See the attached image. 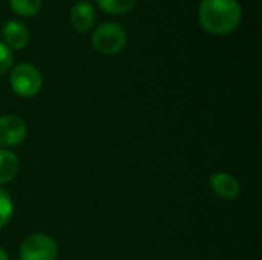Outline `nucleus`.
<instances>
[{"mask_svg": "<svg viewBox=\"0 0 262 260\" xmlns=\"http://www.w3.org/2000/svg\"><path fill=\"white\" fill-rule=\"evenodd\" d=\"M198 21L212 35H227L243 21V8L238 0H201Z\"/></svg>", "mask_w": 262, "mask_h": 260, "instance_id": "nucleus-1", "label": "nucleus"}, {"mask_svg": "<svg viewBox=\"0 0 262 260\" xmlns=\"http://www.w3.org/2000/svg\"><path fill=\"white\" fill-rule=\"evenodd\" d=\"M127 38V31L123 25L106 21L92 32V46L103 55H115L126 48Z\"/></svg>", "mask_w": 262, "mask_h": 260, "instance_id": "nucleus-2", "label": "nucleus"}, {"mask_svg": "<svg viewBox=\"0 0 262 260\" xmlns=\"http://www.w3.org/2000/svg\"><path fill=\"white\" fill-rule=\"evenodd\" d=\"M9 84L15 95L21 98H32L41 90L43 77L34 64L18 63L11 67Z\"/></svg>", "mask_w": 262, "mask_h": 260, "instance_id": "nucleus-3", "label": "nucleus"}, {"mask_svg": "<svg viewBox=\"0 0 262 260\" xmlns=\"http://www.w3.org/2000/svg\"><path fill=\"white\" fill-rule=\"evenodd\" d=\"M20 260H57L58 245L46 233H35L26 238L18 250Z\"/></svg>", "mask_w": 262, "mask_h": 260, "instance_id": "nucleus-4", "label": "nucleus"}, {"mask_svg": "<svg viewBox=\"0 0 262 260\" xmlns=\"http://www.w3.org/2000/svg\"><path fill=\"white\" fill-rule=\"evenodd\" d=\"M26 123L17 115L0 116V147H15L26 138Z\"/></svg>", "mask_w": 262, "mask_h": 260, "instance_id": "nucleus-5", "label": "nucleus"}, {"mask_svg": "<svg viewBox=\"0 0 262 260\" xmlns=\"http://www.w3.org/2000/svg\"><path fill=\"white\" fill-rule=\"evenodd\" d=\"M2 38H3L2 43L8 46L11 51H20L28 46L31 40V34L25 23L18 20H9L2 29Z\"/></svg>", "mask_w": 262, "mask_h": 260, "instance_id": "nucleus-6", "label": "nucleus"}, {"mask_svg": "<svg viewBox=\"0 0 262 260\" xmlns=\"http://www.w3.org/2000/svg\"><path fill=\"white\" fill-rule=\"evenodd\" d=\"M69 20L72 28L75 29V32L78 34H86L91 31V28L95 25L97 20V14H95V8L89 3V2H77L69 12Z\"/></svg>", "mask_w": 262, "mask_h": 260, "instance_id": "nucleus-7", "label": "nucleus"}, {"mask_svg": "<svg viewBox=\"0 0 262 260\" xmlns=\"http://www.w3.org/2000/svg\"><path fill=\"white\" fill-rule=\"evenodd\" d=\"M210 188L218 198L224 201H233L241 193V185L238 179L226 172H216L210 176Z\"/></svg>", "mask_w": 262, "mask_h": 260, "instance_id": "nucleus-8", "label": "nucleus"}, {"mask_svg": "<svg viewBox=\"0 0 262 260\" xmlns=\"http://www.w3.org/2000/svg\"><path fill=\"white\" fill-rule=\"evenodd\" d=\"M20 169L18 158L8 149H0V185L14 181Z\"/></svg>", "mask_w": 262, "mask_h": 260, "instance_id": "nucleus-9", "label": "nucleus"}, {"mask_svg": "<svg viewBox=\"0 0 262 260\" xmlns=\"http://www.w3.org/2000/svg\"><path fill=\"white\" fill-rule=\"evenodd\" d=\"M98 8L109 15H124L130 12L138 0H95Z\"/></svg>", "mask_w": 262, "mask_h": 260, "instance_id": "nucleus-10", "label": "nucleus"}, {"mask_svg": "<svg viewBox=\"0 0 262 260\" xmlns=\"http://www.w3.org/2000/svg\"><path fill=\"white\" fill-rule=\"evenodd\" d=\"M9 6L20 17H34L41 8V0H9Z\"/></svg>", "mask_w": 262, "mask_h": 260, "instance_id": "nucleus-11", "label": "nucleus"}, {"mask_svg": "<svg viewBox=\"0 0 262 260\" xmlns=\"http://www.w3.org/2000/svg\"><path fill=\"white\" fill-rule=\"evenodd\" d=\"M14 215V202L11 195L0 187V231L8 225Z\"/></svg>", "mask_w": 262, "mask_h": 260, "instance_id": "nucleus-12", "label": "nucleus"}, {"mask_svg": "<svg viewBox=\"0 0 262 260\" xmlns=\"http://www.w3.org/2000/svg\"><path fill=\"white\" fill-rule=\"evenodd\" d=\"M12 63H14L12 51L0 41V77L5 75L12 67Z\"/></svg>", "mask_w": 262, "mask_h": 260, "instance_id": "nucleus-13", "label": "nucleus"}, {"mask_svg": "<svg viewBox=\"0 0 262 260\" xmlns=\"http://www.w3.org/2000/svg\"><path fill=\"white\" fill-rule=\"evenodd\" d=\"M0 260H9V257H8V253L0 247Z\"/></svg>", "mask_w": 262, "mask_h": 260, "instance_id": "nucleus-14", "label": "nucleus"}]
</instances>
